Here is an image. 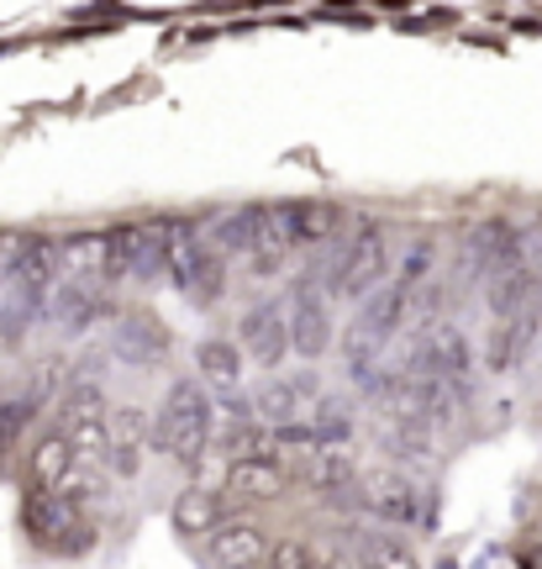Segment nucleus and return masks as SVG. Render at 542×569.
Listing matches in <instances>:
<instances>
[{
	"label": "nucleus",
	"mask_w": 542,
	"mask_h": 569,
	"mask_svg": "<svg viewBox=\"0 0 542 569\" xmlns=\"http://www.w3.org/2000/svg\"><path fill=\"white\" fill-rule=\"evenodd\" d=\"M322 401V375L317 369H301V375H269L259 390H253V417L263 427H290V422H305L311 411Z\"/></svg>",
	"instance_id": "obj_8"
},
{
	"label": "nucleus",
	"mask_w": 542,
	"mask_h": 569,
	"mask_svg": "<svg viewBox=\"0 0 542 569\" xmlns=\"http://www.w3.org/2000/svg\"><path fill=\"white\" fill-rule=\"evenodd\" d=\"M295 480V469L284 465L280 453H242L227 465V496L232 501H274Z\"/></svg>",
	"instance_id": "obj_14"
},
{
	"label": "nucleus",
	"mask_w": 542,
	"mask_h": 569,
	"mask_svg": "<svg viewBox=\"0 0 542 569\" xmlns=\"http://www.w3.org/2000/svg\"><path fill=\"white\" fill-rule=\"evenodd\" d=\"M242 365H248V359H242L238 338H205V343L195 348V375H201V386H217L221 396L242 386Z\"/></svg>",
	"instance_id": "obj_24"
},
{
	"label": "nucleus",
	"mask_w": 542,
	"mask_h": 569,
	"mask_svg": "<svg viewBox=\"0 0 542 569\" xmlns=\"http://www.w3.org/2000/svg\"><path fill=\"white\" fill-rule=\"evenodd\" d=\"M211 396H205L201 380H174L169 396H163L159 417H153V448L169 453L174 465L195 469L211 448Z\"/></svg>",
	"instance_id": "obj_2"
},
{
	"label": "nucleus",
	"mask_w": 542,
	"mask_h": 569,
	"mask_svg": "<svg viewBox=\"0 0 542 569\" xmlns=\"http://www.w3.org/2000/svg\"><path fill=\"white\" fill-rule=\"evenodd\" d=\"M59 496H63V501H69L74 511H90L96 501H106V475H96V469H80V465H74V475L63 480Z\"/></svg>",
	"instance_id": "obj_31"
},
{
	"label": "nucleus",
	"mask_w": 542,
	"mask_h": 569,
	"mask_svg": "<svg viewBox=\"0 0 542 569\" xmlns=\"http://www.w3.org/2000/svg\"><path fill=\"white\" fill-rule=\"evenodd\" d=\"M169 348H174V338H169V327H163L159 317H148V311L121 317L117 353L127 359V365H163V359H169Z\"/></svg>",
	"instance_id": "obj_21"
},
{
	"label": "nucleus",
	"mask_w": 542,
	"mask_h": 569,
	"mask_svg": "<svg viewBox=\"0 0 542 569\" xmlns=\"http://www.w3.org/2000/svg\"><path fill=\"white\" fill-rule=\"evenodd\" d=\"M342 211L332 201H290V227H295V248H322L332 243Z\"/></svg>",
	"instance_id": "obj_27"
},
{
	"label": "nucleus",
	"mask_w": 542,
	"mask_h": 569,
	"mask_svg": "<svg viewBox=\"0 0 542 569\" xmlns=\"http://www.w3.org/2000/svg\"><path fill=\"white\" fill-rule=\"evenodd\" d=\"M69 332H90V327L111 317V290L101 280H69L53 290V306H48Z\"/></svg>",
	"instance_id": "obj_19"
},
{
	"label": "nucleus",
	"mask_w": 542,
	"mask_h": 569,
	"mask_svg": "<svg viewBox=\"0 0 542 569\" xmlns=\"http://www.w3.org/2000/svg\"><path fill=\"white\" fill-rule=\"evenodd\" d=\"M359 565L363 569H422L416 565V553L405 549V543H395V538H369Z\"/></svg>",
	"instance_id": "obj_32"
},
{
	"label": "nucleus",
	"mask_w": 542,
	"mask_h": 569,
	"mask_svg": "<svg viewBox=\"0 0 542 569\" xmlns=\"http://www.w3.org/2000/svg\"><path fill=\"white\" fill-rule=\"evenodd\" d=\"M269 569H322V553L311 538H280L269 543Z\"/></svg>",
	"instance_id": "obj_30"
},
{
	"label": "nucleus",
	"mask_w": 542,
	"mask_h": 569,
	"mask_svg": "<svg viewBox=\"0 0 542 569\" xmlns=\"http://www.w3.org/2000/svg\"><path fill=\"white\" fill-rule=\"evenodd\" d=\"M0 422H6V407H0Z\"/></svg>",
	"instance_id": "obj_35"
},
{
	"label": "nucleus",
	"mask_w": 542,
	"mask_h": 569,
	"mask_svg": "<svg viewBox=\"0 0 542 569\" xmlns=\"http://www.w3.org/2000/svg\"><path fill=\"white\" fill-rule=\"evenodd\" d=\"M59 274H63V243L59 238H42V232H21L11 243V259H6V280L21 284V290H59Z\"/></svg>",
	"instance_id": "obj_12"
},
{
	"label": "nucleus",
	"mask_w": 542,
	"mask_h": 569,
	"mask_svg": "<svg viewBox=\"0 0 542 569\" xmlns=\"http://www.w3.org/2000/svg\"><path fill=\"white\" fill-rule=\"evenodd\" d=\"M322 569H359V565H353L348 553H332V559H322Z\"/></svg>",
	"instance_id": "obj_34"
},
{
	"label": "nucleus",
	"mask_w": 542,
	"mask_h": 569,
	"mask_svg": "<svg viewBox=\"0 0 542 569\" xmlns=\"http://www.w3.org/2000/svg\"><path fill=\"white\" fill-rule=\"evenodd\" d=\"M416 296H422V290L390 280L380 296H374V301L353 317L348 338H342V359H348V369H353V380H359L363 390L384 375V348H390L405 327H411V317H416Z\"/></svg>",
	"instance_id": "obj_1"
},
{
	"label": "nucleus",
	"mask_w": 542,
	"mask_h": 569,
	"mask_svg": "<svg viewBox=\"0 0 542 569\" xmlns=\"http://www.w3.org/2000/svg\"><path fill=\"white\" fill-rule=\"evenodd\" d=\"M405 369H411V375H426V380H442V386H453L463 401L474 396V375H480L474 348H469V332L453 327V322H426L422 338H416L411 353H405Z\"/></svg>",
	"instance_id": "obj_4"
},
{
	"label": "nucleus",
	"mask_w": 542,
	"mask_h": 569,
	"mask_svg": "<svg viewBox=\"0 0 542 569\" xmlns=\"http://www.w3.org/2000/svg\"><path fill=\"white\" fill-rule=\"evenodd\" d=\"M384 274H390V238H384L380 222H359L353 238H348V243L338 248V259H332L327 296H338V301H363Z\"/></svg>",
	"instance_id": "obj_5"
},
{
	"label": "nucleus",
	"mask_w": 542,
	"mask_h": 569,
	"mask_svg": "<svg viewBox=\"0 0 542 569\" xmlns=\"http://www.w3.org/2000/svg\"><path fill=\"white\" fill-rule=\"evenodd\" d=\"M253 238H259V206H242V211H227L217 227H211V238L205 243L217 248L221 259H248L253 253Z\"/></svg>",
	"instance_id": "obj_28"
},
{
	"label": "nucleus",
	"mask_w": 542,
	"mask_h": 569,
	"mask_svg": "<svg viewBox=\"0 0 542 569\" xmlns=\"http://www.w3.org/2000/svg\"><path fill=\"white\" fill-rule=\"evenodd\" d=\"M463 264L474 269L480 280H495L505 269L526 264V248H522V232L505 222V217H490L469 232V248H463Z\"/></svg>",
	"instance_id": "obj_13"
},
{
	"label": "nucleus",
	"mask_w": 542,
	"mask_h": 569,
	"mask_svg": "<svg viewBox=\"0 0 542 569\" xmlns=\"http://www.w3.org/2000/svg\"><path fill=\"white\" fill-rule=\"evenodd\" d=\"M59 432L69 438L74 453L106 459L111 453V407H106L101 386H74L59 407Z\"/></svg>",
	"instance_id": "obj_9"
},
{
	"label": "nucleus",
	"mask_w": 542,
	"mask_h": 569,
	"mask_svg": "<svg viewBox=\"0 0 542 569\" xmlns=\"http://www.w3.org/2000/svg\"><path fill=\"white\" fill-rule=\"evenodd\" d=\"M190 222H138L106 232V284L117 280H153L169 269V248L180 243Z\"/></svg>",
	"instance_id": "obj_3"
},
{
	"label": "nucleus",
	"mask_w": 542,
	"mask_h": 569,
	"mask_svg": "<svg viewBox=\"0 0 542 569\" xmlns=\"http://www.w3.org/2000/svg\"><path fill=\"white\" fill-rule=\"evenodd\" d=\"M148 443H153V417L138 407H111V453H106L111 475L138 480L142 459H148Z\"/></svg>",
	"instance_id": "obj_16"
},
{
	"label": "nucleus",
	"mask_w": 542,
	"mask_h": 569,
	"mask_svg": "<svg viewBox=\"0 0 542 569\" xmlns=\"http://www.w3.org/2000/svg\"><path fill=\"white\" fill-rule=\"evenodd\" d=\"M295 480L311 490H348L353 480H359V469H353V459L342 453V448H317V453H305L301 465H295Z\"/></svg>",
	"instance_id": "obj_26"
},
{
	"label": "nucleus",
	"mask_w": 542,
	"mask_h": 569,
	"mask_svg": "<svg viewBox=\"0 0 542 569\" xmlns=\"http://www.w3.org/2000/svg\"><path fill=\"white\" fill-rule=\"evenodd\" d=\"M290 343H295L301 359H322L338 343V322H332L327 290L317 280H301L295 296H290Z\"/></svg>",
	"instance_id": "obj_10"
},
{
	"label": "nucleus",
	"mask_w": 542,
	"mask_h": 569,
	"mask_svg": "<svg viewBox=\"0 0 542 569\" xmlns=\"http://www.w3.org/2000/svg\"><path fill=\"white\" fill-rule=\"evenodd\" d=\"M221 511H227V501H221L217 490H184V496H174V507H169V522L184 532V538H211V532H221Z\"/></svg>",
	"instance_id": "obj_23"
},
{
	"label": "nucleus",
	"mask_w": 542,
	"mask_h": 569,
	"mask_svg": "<svg viewBox=\"0 0 542 569\" xmlns=\"http://www.w3.org/2000/svg\"><path fill=\"white\" fill-rule=\"evenodd\" d=\"M238 348H242V359L259 365L263 375L280 369L284 359L295 353V343H290V306L274 301V296L259 306H248L242 322H238Z\"/></svg>",
	"instance_id": "obj_7"
},
{
	"label": "nucleus",
	"mask_w": 542,
	"mask_h": 569,
	"mask_svg": "<svg viewBox=\"0 0 542 569\" xmlns=\"http://www.w3.org/2000/svg\"><path fill=\"white\" fill-rule=\"evenodd\" d=\"M295 253V227H290V201L259 206V238H253V253H248V269L253 274H280Z\"/></svg>",
	"instance_id": "obj_17"
},
{
	"label": "nucleus",
	"mask_w": 542,
	"mask_h": 569,
	"mask_svg": "<svg viewBox=\"0 0 542 569\" xmlns=\"http://www.w3.org/2000/svg\"><path fill=\"white\" fill-rule=\"evenodd\" d=\"M363 507L384 517V522H426V507H422V490L411 486L405 475H374L363 486Z\"/></svg>",
	"instance_id": "obj_20"
},
{
	"label": "nucleus",
	"mask_w": 542,
	"mask_h": 569,
	"mask_svg": "<svg viewBox=\"0 0 542 569\" xmlns=\"http://www.w3.org/2000/svg\"><path fill=\"white\" fill-rule=\"evenodd\" d=\"M27 532L38 538L42 549H59V553H80L84 538L96 543V532H84V511H74L63 496H38L32 490V501H27Z\"/></svg>",
	"instance_id": "obj_11"
},
{
	"label": "nucleus",
	"mask_w": 542,
	"mask_h": 569,
	"mask_svg": "<svg viewBox=\"0 0 542 569\" xmlns=\"http://www.w3.org/2000/svg\"><path fill=\"white\" fill-rule=\"evenodd\" d=\"M305 422H311V432H317V443L322 448H342L348 438H353V411L342 407V401H327V396L317 401V411H311Z\"/></svg>",
	"instance_id": "obj_29"
},
{
	"label": "nucleus",
	"mask_w": 542,
	"mask_h": 569,
	"mask_svg": "<svg viewBox=\"0 0 542 569\" xmlns=\"http://www.w3.org/2000/svg\"><path fill=\"white\" fill-rule=\"evenodd\" d=\"M263 538L253 522H227L221 532H211V559H217V569H253L263 559Z\"/></svg>",
	"instance_id": "obj_25"
},
{
	"label": "nucleus",
	"mask_w": 542,
	"mask_h": 569,
	"mask_svg": "<svg viewBox=\"0 0 542 569\" xmlns=\"http://www.w3.org/2000/svg\"><path fill=\"white\" fill-rule=\"evenodd\" d=\"M163 274L174 280V290H184L190 306H217L227 296V259L195 232H184L180 243L169 248V269Z\"/></svg>",
	"instance_id": "obj_6"
},
{
	"label": "nucleus",
	"mask_w": 542,
	"mask_h": 569,
	"mask_svg": "<svg viewBox=\"0 0 542 569\" xmlns=\"http://www.w3.org/2000/svg\"><path fill=\"white\" fill-rule=\"evenodd\" d=\"M74 475V448L63 432H42L32 453H27V486L38 490V496H59L63 480Z\"/></svg>",
	"instance_id": "obj_22"
},
{
	"label": "nucleus",
	"mask_w": 542,
	"mask_h": 569,
	"mask_svg": "<svg viewBox=\"0 0 542 569\" xmlns=\"http://www.w3.org/2000/svg\"><path fill=\"white\" fill-rule=\"evenodd\" d=\"M542 343V306L511 317V322L490 327V343H484V369L490 375H516V369L532 359V348Z\"/></svg>",
	"instance_id": "obj_15"
},
{
	"label": "nucleus",
	"mask_w": 542,
	"mask_h": 569,
	"mask_svg": "<svg viewBox=\"0 0 542 569\" xmlns=\"http://www.w3.org/2000/svg\"><path fill=\"white\" fill-rule=\"evenodd\" d=\"M484 306H490V317L495 322H511V317H522L532 306H542V269L538 264H516L495 274V280H484Z\"/></svg>",
	"instance_id": "obj_18"
},
{
	"label": "nucleus",
	"mask_w": 542,
	"mask_h": 569,
	"mask_svg": "<svg viewBox=\"0 0 542 569\" xmlns=\"http://www.w3.org/2000/svg\"><path fill=\"white\" fill-rule=\"evenodd\" d=\"M432 264H438V248L422 238V243L405 248V259H401V269H395V280L411 284V290H422V274H432Z\"/></svg>",
	"instance_id": "obj_33"
}]
</instances>
